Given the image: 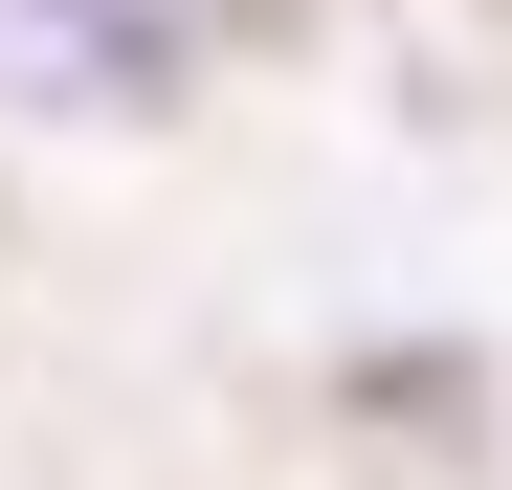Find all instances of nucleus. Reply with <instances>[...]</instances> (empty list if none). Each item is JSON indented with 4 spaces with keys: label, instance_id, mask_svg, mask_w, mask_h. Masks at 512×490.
<instances>
[{
    "label": "nucleus",
    "instance_id": "nucleus-1",
    "mask_svg": "<svg viewBox=\"0 0 512 490\" xmlns=\"http://www.w3.org/2000/svg\"><path fill=\"white\" fill-rule=\"evenodd\" d=\"M201 67H223V23H179V0H0V90L67 134H156Z\"/></svg>",
    "mask_w": 512,
    "mask_h": 490
},
{
    "label": "nucleus",
    "instance_id": "nucleus-2",
    "mask_svg": "<svg viewBox=\"0 0 512 490\" xmlns=\"http://www.w3.org/2000/svg\"><path fill=\"white\" fill-rule=\"evenodd\" d=\"M179 23H223V45H245V23H268V0H179Z\"/></svg>",
    "mask_w": 512,
    "mask_h": 490
}]
</instances>
